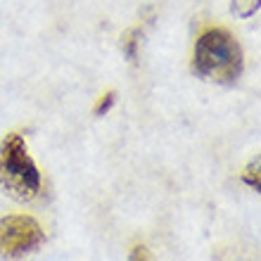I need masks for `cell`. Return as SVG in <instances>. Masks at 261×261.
I'll return each mask as SVG.
<instances>
[{
  "label": "cell",
  "mask_w": 261,
  "mask_h": 261,
  "mask_svg": "<svg viewBox=\"0 0 261 261\" xmlns=\"http://www.w3.org/2000/svg\"><path fill=\"white\" fill-rule=\"evenodd\" d=\"M245 69V55L240 43L228 29L209 27L195 41L193 71L214 83H235Z\"/></svg>",
  "instance_id": "obj_1"
},
{
  "label": "cell",
  "mask_w": 261,
  "mask_h": 261,
  "mask_svg": "<svg viewBox=\"0 0 261 261\" xmlns=\"http://www.w3.org/2000/svg\"><path fill=\"white\" fill-rule=\"evenodd\" d=\"M0 188L17 202H29L41 190V171L19 133H10L0 143Z\"/></svg>",
  "instance_id": "obj_2"
},
{
  "label": "cell",
  "mask_w": 261,
  "mask_h": 261,
  "mask_svg": "<svg viewBox=\"0 0 261 261\" xmlns=\"http://www.w3.org/2000/svg\"><path fill=\"white\" fill-rule=\"evenodd\" d=\"M43 245V230L27 214H10L0 219V256L19 259Z\"/></svg>",
  "instance_id": "obj_3"
},
{
  "label": "cell",
  "mask_w": 261,
  "mask_h": 261,
  "mask_svg": "<svg viewBox=\"0 0 261 261\" xmlns=\"http://www.w3.org/2000/svg\"><path fill=\"white\" fill-rule=\"evenodd\" d=\"M140 36H143V29L140 27H133L128 29L121 38V48H124V55L128 62H136L138 57V45H140Z\"/></svg>",
  "instance_id": "obj_4"
},
{
  "label": "cell",
  "mask_w": 261,
  "mask_h": 261,
  "mask_svg": "<svg viewBox=\"0 0 261 261\" xmlns=\"http://www.w3.org/2000/svg\"><path fill=\"white\" fill-rule=\"evenodd\" d=\"M259 10V0H233V12L238 17H252Z\"/></svg>",
  "instance_id": "obj_5"
},
{
  "label": "cell",
  "mask_w": 261,
  "mask_h": 261,
  "mask_svg": "<svg viewBox=\"0 0 261 261\" xmlns=\"http://www.w3.org/2000/svg\"><path fill=\"white\" fill-rule=\"evenodd\" d=\"M114 90H107V93H105V95H100V100H97L95 102V107H93V112H95L97 117H100V114H107V112L112 110V105H114Z\"/></svg>",
  "instance_id": "obj_6"
},
{
  "label": "cell",
  "mask_w": 261,
  "mask_h": 261,
  "mask_svg": "<svg viewBox=\"0 0 261 261\" xmlns=\"http://www.w3.org/2000/svg\"><path fill=\"white\" fill-rule=\"evenodd\" d=\"M130 261H152L150 249L145 247V245H136V247L130 249Z\"/></svg>",
  "instance_id": "obj_7"
}]
</instances>
